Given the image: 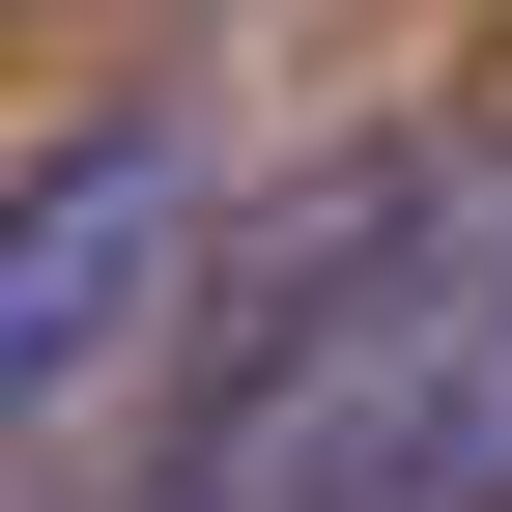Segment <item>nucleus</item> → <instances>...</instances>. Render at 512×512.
I'll use <instances>...</instances> for the list:
<instances>
[{"mask_svg": "<svg viewBox=\"0 0 512 512\" xmlns=\"http://www.w3.org/2000/svg\"><path fill=\"white\" fill-rule=\"evenodd\" d=\"M228 512H512V171L456 200V256L399 285V342H370Z\"/></svg>", "mask_w": 512, "mask_h": 512, "instance_id": "2", "label": "nucleus"}, {"mask_svg": "<svg viewBox=\"0 0 512 512\" xmlns=\"http://www.w3.org/2000/svg\"><path fill=\"white\" fill-rule=\"evenodd\" d=\"M200 228H228V143H200L171 86L0 171V484L86 456V427L143 399V342H171V285H200Z\"/></svg>", "mask_w": 512, "mask_h": 512, "instance_id": "1", "label": "nucleus"}]
</instances>
